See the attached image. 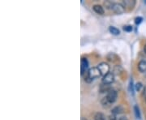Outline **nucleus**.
Returning a JSON list of instances; mask_svg holds the SVG:
<instances>
[{"label": "nucleus", "instance_id": "nucleus-1", "mask_svg": "<svg viewBox=\"0 0 146 120\" xmlns=\"http://www.w3.org/2000/svg\"><path fill=\"white\" fill-rule=\"evenodd\" d=\"M88 74H89V77L92 80L99 78V77L102 76V74H101V72L99 71V69L97 68V67H92V68H90L88 71Z\"/></svg>", "mask_w": 146, "mask_h": 120}, {"label": "nucleus", "instance_id": "nucleus-2", "mask_svg": "<svg viewBox=\"0 0 146 120\" xmlns=\"http://www.w3.org/2000/svg\"><path fill=\"white\" fill-rule=\"evenodd\" d=\"M97 68L99 69L102 76H103L107 75L109 73V71H110V66L106 63H101L99 65L97 66Z\"/></svg>", "mask_w": 146, "mask_h": 120}, {"label": "nucleus", "instance_id": "nucleus-3", "mask_svg": "<svg viewBox=\"0 0 146 120\" xmlns=\"http://www.w3.org/2000/svg\"><path fill=\"white\" fill-rule=\"evenodd\" d=\"M114 81V75L112 72H109L107 75L104 76L102 78L103 84H110Z\"/></svg>", "mask_w": 146, "mask_h": 120}, {"label": "nucleus", "instance_id": "nucleus-4", "mask_svg": "<svg viewBox=\"0 0 146 120\" xmlns=\"http://www.w3.org/2000/svg\"><path fill=\"white\" fill-rule=\"evenodd\" d=\"M106 98L108 99L109 102H110V103L112 104L114 103L116 100H117V98H118V93H117V92H116L115 90L111 89L110 91H109L108 93H107V95H106Z\"/></svg>", "mask_w": 146, "mask_h": 120}, {"label": "nucleus", "instance_id": "nucleus-5", "mask_svg": "<svg viewBox=\"0 0 146 120\" xmlns=\"http://www.w3.org/2000/svg\"><path fill=\"white\" fill-rule=\"evenodd\" d=\"M112 10L114 13L120 15V14H123L125 11V7L121 3H114Z\"/></svg>", "mask_w": 146, "mask_h": 120}, {"label": "nucleus", "instance_id": "nucleus-6", "mask_svg": "<svg viewBox=\"0 0 146 120\" xmlns=\"http://www.w3.org/2000/svg\"><path fill=\"white\" fill-rule=\"evenodd\" d=\"M88 67H89L88 60H87V59L83 58V59H81V75H82V76H84V74L87 72L86 70H87V68H88Z\"/></svg>", "mask_w": 146, "mask_h": 120}, {"label": "nucleus", "instance_id": "nucleus-7", "mask_svg": "<svg viewBox=\"0 0 146 120\" xmlns=\"http://www.w3.org/2000/svg\"><path fill=\"white\" fill-rule=\"evenodd\" d=\"M107 59L110 62H112V63H115V62H118L119 60V57L117 55L114 54V53H110L107 56H106Z\"/></svg>", "mask_w": 146, "mask_h": 120}, {"label": "nucleus", "instance_id": "nucleus-8", "mask_svg": "<svg viewBox=\"0 0 146 120\" xmlns=\"http://www.w3.org/2000/svg\"><path fill=\"white\" fill-rule=\"evenodd\" d=\"M92 9L98 15H103L105 13L104 8L101 5H94L93 7H92Z\"/></svg>", "mask_w": 146, "mask_h": 120}, {"label": "nucleus", "instance_id": "nucleus-9", "mask_svg": "<svg viewBox=\"0 0 146 120\" xmlns=\"http://www.w3.org/2000/svg\"><path fill=\"white\" fill-rule=\"evenodd\" d=\"M124 7H129V8H133V7L135 4V0H124L123 2Z\"/></svg>", "mask_w": 146, "mask_h": 120}, {"label": "nucleus", "instance_id": "nucleus-10", "mask_svg": "<svg viewBox=\"0 0 146 120\" xmlns=\"http://www.w3.org/2000/svg\"><path fill=\"white\" fill-rule=\"evenodd\" d=\"M138 69L141 72L146 71V60H141L138 63Z\"/></svg>", "mask_w": 146, "mask_h": 120}, {"label": "nucleus", "instance_id": "nucleus-11", "mask_svg": "<svg viewBox=\"0 0 146 120\" xmlns=\"http://www.w3.org/2000/svg\"><path fill=\"white\" fill-rule=\"evenodd\" d=\"M124 111V108L122 105H118L116 107H114L113 109H112V115H119L121 113H123Z\"/></svg>", "mask_w": 146, "mask_h": 120}, {"label": "nucleus", "instance_id": "nucleus-12", "mask_svg": "<svg viewBox=\"0 0 146 120\" xmlns=\"http://www.w3.org/2000/svg\"><path fill=\"white\" fill-rule=\"evenodd\" d=\"M101 103L102 105V106L104 108H108L110 106V102H109V100L106 98H104L102 100V102H101Z\"/></svg>", "mask_w": 146, "mask_h": 120}, {"label": "nucleus", "instance_id": "nucleus-13", "mask_svg": "<svg viewBox=\"0 0 146 120\" xmlns=\"http://www.w3.org/2000/svg\"><path fill=\"white\" fill-rule=\"evenodd\" d=\"M109 30H110V33H112L113 35H119V33H120V31H119V28H115V27H113V26L110 27Z\"/></svg>", "mask_w": 146, "mask_h": 120}, {"label": "nucleus", "instance_id": "nucleus-14", "mask_svg": "<svg viewBox=\"0 0 146 120\" xmlns=\"http://www.w3.org/2000/svg\"><path fill=\"white\" fill-rule=\"evenodd\" d=\"M94 119L95 120H106L105 115L102 113H97L94 116Z\"/></svg>", "mask_w": 146, "mask_h": 120}, {"label": "nucleus", "instance_id": "nucleus-15", "mask_svg": "<svg viewBox=\"0 0 146 120\" xmlns=\"http://www.w3.org/2000/svg\"><path fill=\"white\" fill-rule=\"evenodd\" d=\"M100 90H101V93H105V92L110 91L111 89L109 87V84H103L102 86L101 87V88H100Z\"/></svg>", "mask_w": 146, "mask_h": 120}, {"label": "nucleus", "instance_id": "nucleus-16", "mask_svg": "<svg viewBox=\"0 0 146 120\" xmlns=\"http://www.w3.org/2000/svg\"><path fill=\"white\" fill-rule=\"evenodd\" d=\"M104 5H105V7H106L107 9H111V10H112L114 3L112 2H110V1H106V2H104Z\"/></svg>", "mask_w": 146, "mask_h": 120}, {"label": "nucleus", "instance_id": "nucleus-17", "mask_svg": "<svg viewBox=\"0 0 146 120\" xmlns=\"http://www.w3.org/2000/svg\"><path fill=\"white\" fill-rule=\"evenodd\" d=\"M134 111H135V115L137 119H141V112H140V109L137 105L134 106Z\"/></svg>", "mask_w": 146, "mask_h": 120}, {"label": "nucleus", "instance_id": "nucleus-18", "mask_svg": "<svg viewBox=\"0 0 146 120\" xmlns=\"http://www.w3.org/2000/svg\"><path fill=\"white\" fill-rule=\"evenodd\" d=\"M143 88V85H142V84L141 83H137L136 84H135V89L139 92V91H141V88Z\"/></svg>", "mask_w": 146, "mask_h": 120}, {"label": "nucleus", "instance_id": "nucleus-19", "mask_svg": "<svg viewBox=\"0 0 146 120\" xmlns=\"http://www.w3.org/2000/svg\"><path fill=\"white\" fill-rule=\"evenodd\" d=\"M124 30L126 32H131L132 30V26L131 25H126L124 27Z\"/></svg>", "mask_w": 146, "mask_h": 120}, {"label": "nucleus", "instance_id": "nucleus-20", "mask_svg": "<svg viewBox=\"0 0 146 120\" xmlns=\"http://www.w3.org/2000/svg\"><path fill=\"white\" fill-rule=\"evenodd\" d=\"M142 20H143V19H142V17H136L135 19V24H140L141 22H142Z\"/></svg>", "mask_w": 146, "mask_h": 120}, {"label": "nucleus", "instance_id": "nucleus-21", "mask_svg": "<svg viewBox=\"0 0 146 120\" xmlns=\"http://www.w3.org/2000/svg\"><path fill=\"white\" fill-rule=\"evenodd\" d=\"M109 120H117V119H116L115 115H110V117H109Z\"/></svg>", "mask_w": 146, "mask_h": 120}, {"label": "nucleus", "instance_id": "nucleus-22", "mask_svg": "<svg viewBox=\"0 0 146 120\" xmlns=\"http://www.w3.org/2000/svg\"><path fill=\"white\" fill-rule=\"evenodd\" d=\"M119 120H128V119L125 117V116H123V117H121V118H119Z\"/></svg>", "mask_w": 146, "mask_h": 120}, {"label": "nucleus", "instance_id": "nucleus-23", "mask_svg": "<svg viewBox=\"0 0 146 120\" xmlns=\"http://www.w3.org/2000/svg\"><path fill=\"white\" fill-rule=\"evenodd\" d=\"M144 49H145V53L146 54V44H145V48H144Z\"/></svg>", "mask_w": 146, "mask_h": 120}]
</instances>
